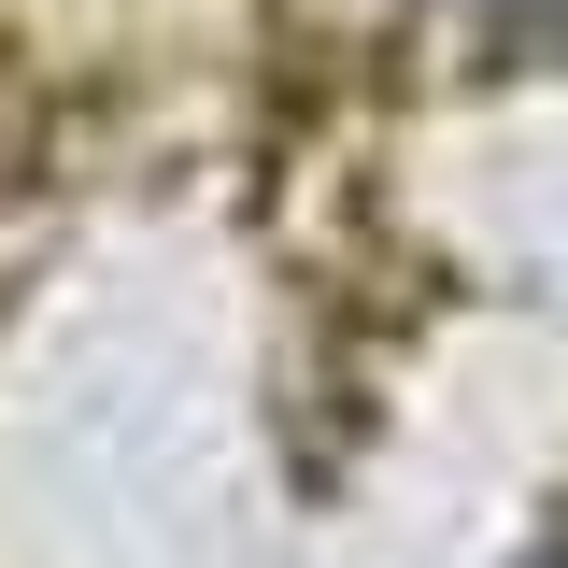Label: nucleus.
I'll list each match as a JSON object with an SVG mask.
<instances>
[{
    "instance_id": "obj_1",
    "label": "nucleus",
    "mask_w": 568,
    "mask_h": 568,
    "mask_svg": "<svg viewBox=\"0 0 568 568\" xmlns=\"http://www.w3.org/2000/svg\"><path fill=\"white\" fill-rule=\"evenodd\" d=\"M484 29H568V0H469Z\"/></svg>"
}]
</instances>
